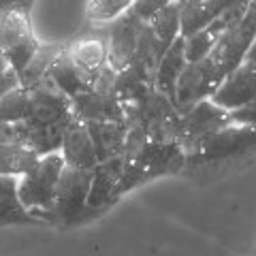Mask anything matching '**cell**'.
Returning a JSON list of instances; mask_svg holds the SVG:
<instances>
[{
	"instance_id": "cell-1",
	"label": "cell",
	"mask_w": 256,
	"mask_h": 256,
	"mask_svg": "<svg viewBox=\"0 0 256 256\" xmlns=\"http://www.w3.org/2000/svg\"><path fill=\"white\" fill-rule=\"evenodd\" d=\"M62 169L64 158L60 156V152H54V154L41 156L32 169L18 178V198L22 207L41 224H52L50 212L54 207Z\"/></svg>"
},
{
	"instance_id": "cell-2",
	"label": "cell",
	"mask_w": 256,
	"mask_h": 256,
	"mask_svg": "<svg viewBox=\"0 0 256 256\" xmlns=\"http://www.w3.org/2000/svg\"><path fill=\"white\" fill-rule=\"evenodd\" d=\"M90 180H92V171L64 164L60 180H58V188H56L54 207L50 212L52 224L73 226V224L84 220V214H90V218L96 216L94 212H90L86 207Z\"/></svg>"
},
{
	"instance_id": "cell-3",
	"label": "cell",
	"mask_w": 256,
	"mask_h": 256,
	"mask_svg": "<svg viewBox=\"0 0 256 256\" xmlns=\"http://www.w3.org/2000/svg\"><path fill=\"white\" fill-rule=\"evenodd\" d=\"M254 32H256V11H254V2H250L244 18L237 24H233V26H228L216 38L212 52L207 56L222 77H226L230 70L244 62L246 54L254 47Z\"/></svg>"
},
{
	"instance_id": "cell-4",
	"label": "cell",
	"mask_w": 256,
	"mask_h": 256,
	"mask_svg": "<svg viewBox=\"0 0 256 256\" xmlns=\"http://www.w3.org/2000/svg\"><path fill=\"white\" fill-rule=\"evenodd\" d=\"M73 107L70 98L64 96L50 79L28 90V107L26 118L22 124L30 128H47V126H68L73 122Z\"/></svg>"
},
{
	"instance_id": "cell-5",
	"label": "cell",
	"mask_w": 256,
	"mask_h": 256,
	"mask_svg": "<svg viewBox=\"0 0 256 256\" xmlns=\"http://www.w3.org/2000/svg\"><path fill=\"white\" fill-rule=\"evenodd\" d=\"M254 143V126H235L228 124L218 128L210 137H205L198 146L186 154L188 164L201 162H220V160L235 158L252 148Z\"/></svg>"
},
{
	"instance_id": "cell-6",
	"label": "cell",
	"mask_w": 256,
	"mask_h": 256,
	"mask_svg": "<svg viewBox=\"0 0 256 256\" xmlns=\"http://www.w3.org/2000/svg\"><path fill=\"white\" fill-rule=\"evenodd\" d=\"M230 124V111H224L214 105L210 98L198 100L188 111L180 114V128H178V143L184 154H190L205 137H210L218 128Z\"/></svg>"
},
{
	"instance_id": "cell-7",
	"label": "cell",
	"mask_w": 256,
	"mask_h": 256,
	"mask_svg": "<svg viewBox=\"0 0 256 256\" xmlns=\"http://www.w3.org/2000/svg\"><path fill=\"white\" fill-rule=\"evenodd\" d=\"M222 79L224 77L216 70L210 58H203L198 62H188L182 70L178 84H175V96H173L175 111L184 114L192 105H196L198 100L210 98Z\"/></svg>"
},
{
	"instance_id": "cell-8",
	"label": "cell",
	"mask_w": 256,
	"mask_h": 256,
	"mask_svg": "<svg viewBox=\"0 0 256 256\" xmlns=\"http://www.w3.org/2000/svg\"><path fill=\"white\" fill-rule=\"evenodd\" d=\"M256 94V62H254V47L246 54L244 62L218 84V88L210 96L214 105L224 111H235L254 102Z\"/></svg>"
},
{
	"instance_id": "cell-9",
	"label": "cell",
	"mask_w": 256,
	"mask_h": 256,
	"mask_svg": "<svg viewBox=\"0 0 256 256\" xmlns=\"http://www.w3.org/2000/svg\"><path fill=\"white\" fill-rule=\"evenodd\" d=\"M143 26L146 22L137 18L130 9L111 22V26L107 28V62L116 70H122L132 60Z\"/></svg>"
},
{
	"instance_id": "cell-10",
	"label": "cell",
	"mask_w": 256,
	"mask_h": 256,
	"mask_svg": "<svg viewBox=\"0 0 256 256\" xmlns=\"http://www.w3.org/2000/svg\"><path fill=\"white\" fill-rule=\"evenodd\" d=\"M38 158L24 137L22 124H0V175L20 178Z\"/></svg>"
},
{
	"instance_id": "cell-11",
	"label": "cell",
	"mask_w": 256,
	"mask_h": 256,
	"mask_svg": "<svg viewBox=\"0 0 256 256\" xmlns=\"http://www.w3.org/2000/svg\"><path fill=\"white\" fill-rule=\"evenodd\" d=\"M124 162H134L141 166V171L146 173L148 182L160 178V175H173L180 173L186 164V154L180 148L178 141L171 143H156L148 141L141 148V152L132 160H124Z\"/></svg>"
},
{
	"instance_id": "cell-12",
	"label": "cell",
	"mask_w": 256,
	"mask_h": 256,
	"mask_svg": "<svg viewBox=\"0 0 256 256\" xmlns=\"http://www.w3.org/2000/svg\"><path fill=\"white\" fill-rule=\"evenodd\" d=\"M122 164H124L122 156L96 162V166L92 169L90 190H88V198H86V207L90 212L98 214L102 210H107L111 203L118 201L116 188H118L120 173H122Z\"/></svg>"
},
{
	"instance_id": "cell-13",
	"label": "cell",
	"mask_w": 256,
	"mask_h": 256,
	"mask_svg": "<svg viewBox=\"0 0 256 256\" xmlns=\"http://www.w3.org/2000/svg\"><path fill=\"white\" fill-rule=\"evenodd\" d=\"M73 116L79 122H124L122 102L111 92H86L70 98Z\"/></svg>"
},
{
	"instance_id": "cell-14",
	"label": "cell",
	"mask_w": 256,
	"mask_h": 256,
	"mask_svg": "<svg viewBox=\"0 0 256 256\" xmlns=\"http://www.w3.org/2000/svg\"><path fill=\"white\" fill-rule=\"evenodd\" d=\"M64 52H66L70 62L88 77L92 88L96 73L107 64V30L96 36H79L73 43L64 45Z\"/></svg>"
},
{
	"instance_id": "cell-15",
	"label": "cell",
	"mask_w": 256,
	"mask_h": 256,
	"mask_svg": "<svg viewBox=\"0 0 256 256\" xmlns=\"http://www.w3.org/2000/svg\"><path fill=\"white\" fill-rule=\"evenodd\" d=\"M60 156L64 158V164L77 166V169L92 171L98 158L94 154V146L90 141V134L86 130V124L73 118V122L66 126V130L62 134L60 143Z\"/></svg>"
},
{
	"instance_id": "cell-16",
	"label": "cell",
	"mask_w": 256,
	"mask_h": 256,
	"mask_svg": "<svg viewBox=\"0 0 256 256\" xmlns=\"http://www.w3.org/2000/svg\"><path fill=\"white\" fill-rule=\"evenodd\" d=\"M186 64L188 62L184 58V36H178L164 50V54L160 56V60L154 68V77H152V88L173 102L175 84H178V79Z\"/></svg>"
},
{
	"instance_id": "cell-17",
	"label": "cell",
	"mask_w": 256,
	"mask_h": 256,
	"mask_svg": "<svg viewBox=\"0 0 256 256\" xmlns=\"http://www.w3.org/2000/svg\"><path fill=\"white\" fill-rule=\"evenodd\" d=\"M237 0H198V2H182L180 4V36H190L194 32L207 28L218 18L222 11H226Z\"/></svg>"
},
{
	"instance_id": "cell-18",
	"label": "cell",
	"mask_w": 256,
	"mask_h": 256,
	"mask_svg": "<svg viewBox=\"0 0 256 256\" xmlns=\"http://www.w3.org/2000/svg\"><path fill=\"white\" fill-rule=\"evenodd\" d=\"M86 130L90 134L94 146V154L98 162L116 156H122L124 139H126V124L124 122H84Z\"/></svg>"
},
{
	"instance_id": "cell-19",
	"label": "cell",
	"mask_w": 256,
	"mask_h": 256,
	"mask_svg": "<svg viewBox=\"0 0 256 256\" xmlns=\"http://www.w3.org/2000/svg\"><path fill=\"white\" fill-rule=\"evenodd\" d=\"M152 88V73L146 70L139 64L130 62L128 66H124L122 70L116 73L114 79V88H111V94L122 102V105H128V102L139 100L141 96H146Z\"/></svg>"
},
{
	"instance_id": "cell-20",
	"label": "cell",
	"mask_w": 256,
	"mask_h": 256,
	"mask_svg": "<svg viewBox=\"0 0 256 256\" xmlns=\"http://www.w3.org/2000/svg\"><path fill=\"white\" fill-rule=\"evenodd\" d=\"M47 79H50L64 96H68V98H75V96H79V94L92 92L88 77L75 66L73 62H70V58L66 56L64 50H62V54L58 56V58L54 60L50 70H47Z\"/></svg>"
},
{
	"instance_id": "cell-21",
	"label": "cell",
	"mask_w": 256,
	"mask_h": 256,
	"mask_svg": "<svg viewBox=\"0 0 256 256\" xmlns=\"http://www.w3.org/2000/svg\"><path fill=\"white\" fill-rule=\"evenodd\" d=\"M13 224H41L24 210L18 198V178L0 175V226Z\"/></svg>"
},
{
	"instance_id": "cell-22",
	"label": "cell",
	"mask_w": 256,
	"mask_h": 256,
	"mask_svg": "<svg viewBox=\"0 0 256 256\" xmlns=\"http://www.w3.org/2000/svg\"><path fill=\"white\" fill-rule=\"evenodd\" d=\"M32 36L28 9H2L0 11V52Z\"/></svg>"
},
{
	"instance_id": "cell-23",
	"label": "cell",
	"mask_w": 256,
	"mask_h": 256,
	"mask_svg": "<svg viewBox=\"0 0 256 256\" xmlns=\"http://www.w3.org/2000/svg\"><path fill=\"white\" fill-rule=\"evenodd\" d=\"M62 50H64V45H43V43H38L34 56H32V60L26 64V68L18 75L20 86L26 88V90H30V88H34L36 84H41L43 79L47 77V70H50L54 60L62 54Z\"/></svg>"
},
{
	"instance_id": "cell-24",
	"label": "cell",
	"mask_w": 256,
	"mask_h": 256,
	"mask_svg": "<svg viewBox=\"0 0 256 256\" xmlns=\"http://www.w3.org/2000/svg\"><path fill=\"white\" fill-rule=\"evenodd\" d=\"M180 4L182 2H169L164 4L160 11L152 15V20L148 22L150 30L154 32V36L158 38V43L162 45V50H166L175 38L180 36Z\"/></svg>"
},
{
	"instance_id": "cell-25",
	"label": "cell",
	"mask_w": 256,
	"mask_h": 256,
	"mask_svg": "<svg viewBox=\"0 0 256 256\" xmlns=\"http://www.w3.org/2000/svg\"><path fill=\"white\" fill-rule=\"evenodd\" d=\"M134 0H88L86 18L94 26H105L124 15L132 6Z\"/></svg>"
},
{
	"instance_id": "cell-26",
	"label": "cell",
	"mask_w": 256,
	"mask_h": 256,
	"mask_svg": "<svg viewBox=\"0 0 256 256\" xmlns=\"http://www.w3.org/2000/svg\"><path fill=\"white\" fill-rule=\"evenodd\" d=\"M28 107V90L26 88H13L0 96V124H20L26 118Z\"/></svg>"
},
{
	"instance_id": "cell-27",
	"label": "cell",
	"mask_w": 256,
	"mask_h": 256,
	"mask_svg": "<svg viewBox=\"0 0 256 256\" xmlns=\"http://www.w3.org/2000/svg\"><path fill=\"white\" fill-rule=\"evenodd\" d=\"M216 38H218V34H214L210 28H203L194 32V34L186 36L184 38V58H186V62H198L207 58Z\"/></svg>"
},
{
	"instance_id": "cell-28",
	"label": "cell",
	"mask_w": 256,
	"mask_h": 256,
	"mask_svg": "<svg viewBox=\"0 0 256 256\" xmlns=\"http://www.w3.org/2000/svg\"><path fill=\"white\" fill-rule=\"evenodd\" d=\"M36 47H38V41L34 38V34H32V36L26 38V41H22L18 45H13L11 50L2 52L6 64H9V68L15 75H20L22 70L26 68V64L32 60V56H34V52H36Z\"/></svg>"
},
{
	"instance_id": "cell-29",
	"label": "cell",
	"mask_w": 256,
	"mask_h": 256,
	"mask_svg": "<svg viewBox=\"0 0 256 256\" xmlns=\"http://www.w3.org/2000/svg\"><path fill=\"white\" fill-rule=\"evenodd\" d=\"M173 2V0H134L130 11L137 15V18H141L143 22H150L152 15H154L156 11H160L164 4Z\"/></svg>"
},
{
	"instance_id": "cell-30",
	"label": "cell",
	"mask_w": 256,
	"mask_h": 256,
	"mask_svg": "<svg viewBox=\"0 0 256 256\" xmlns=\"http://www.w3.org/2000/svg\"><path fill=\"white\" fill-rule=\"evenodd\" d=\"M18 86H20V79L11 68H6L4 73H0V96L13 90V88H18Z\"/></svg>"
},
{
	"instance_id": "cell-31",
	"label": "cell",
	"mask_w": 256,
	"mask_h": 256,
	"mask_svg": "<svg viewBox=\"0 0 256 256\" xmlns=\"http://www.w3.org/2000/svg\"><path fill=\"white\" fill-rule=\"evenodd\" d=\"M9 68V64H6V60H4V56H2V52H0V73H4V70Z\"/></svg>"
},
{
	"instance_id": "cell-32",
	"label": "cell",
	"mask_w": 256,
	"mask_h": 256,
	"mask_svg": "<svg viewBox=\"0 0 256 256\" xmlns=\"http://www.w3.org/2000/svg\"><path fill=\"white\" fill-rule=\"evenodd\" d=\"M184 2H198V0H184Z\"/></svg>"
},
{
	"instance_id": "cell-33",
	"label": "cell",
	"mask_w": 256,
	"mask_h": 256,
	"mask_svg": "<svg viewBox=\"0 0 256 256\" xmlns=\"http://www.w3.org/2000/svg\"><path fill=\"white\" fill-rule=\"evenodd\" d=\"M175 2H184V0H175Z\"/></svg>"
}]
</instances>
